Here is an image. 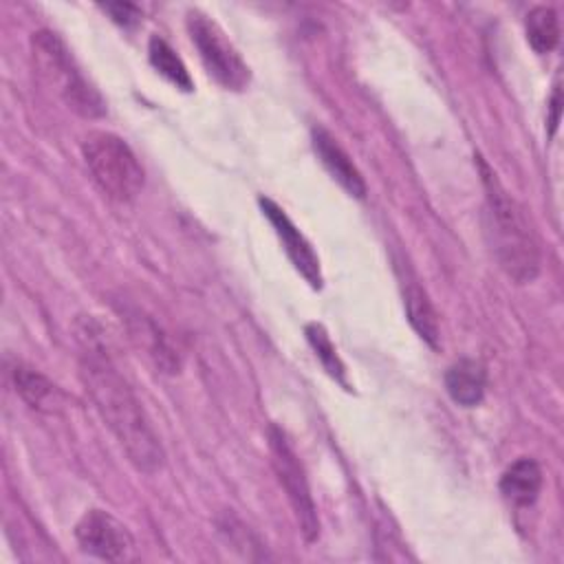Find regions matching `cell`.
I'll return each instance as SVG.
<instances>
[{
    "label": "cell",
    "mask_w": 564,
    "mask_h": 564,
    "mask_svg": "<svg viewBox=\"0 0 564 564\" xmlns=\"http://www.w3.org/2000/svg\"><path fill=\"white\" fill-rule=\"evenodd\" d=\"M79 339L84 341L79 377L104 423L139 471H159L165 463V452L141 401L104 350V344L95 339L88 324Z\"/></svg>",
    "instance_id": "obj_1"
},
{
    "label": "cell",
    "mask_w": 564,
    "mask_h": 564,
    "mask_svg": "<svg viewBox=\"0 0 564 564\" xmlns=\"http://www.w3.org/2000/svg\"><path fill=\"white\" fill-rule=\"evenodd\" d=\"M485 187L487 234L500 269L516 282L529 284L540 273V245L524 207L505 189L482 156H476Z\"/></svg>",
    "instance_id": "obj_2"
},
{
    "label": "cell",
    "mask_w": 564,
    "mask_h": 564,
    "mask_svg": "<svg viewBox=\"0 0 564 564\" xmlns=\"http://www.w3.org/2000/svg\"><path fill=\"white\" fill-rule=\"evenodd\" d=\"M31 53L40 77L62 97V101L86 119L106 115V101L99 90L82 75L62 37L48 29L31 35Z\"/></svg>",
    "instance_id": "obj_3"
},
{
    "label": "cell",
    "mask_w": 564,
    "mask_h": 564,
    "mask_svg": "<svg viewBox=\"0 0 564 564\" xmlns=\"http://www.w3.org/2000/svg\"><path fill=\"white\" fill-rule=\"evenodd\" d=\"M82 156L95 185L110 200L130 203L143 189V167L121 137L106 130H93L82 141Z\"/></svg>",
    "instance_id": "obj_4"
},
{
    "label": "cell",
    "mask_w": 564,
    "mask_h": 564,
    "mask_svg": "<svg viewBox=\"0 0 564 564\" xmlns=\"http://www.w3.org/2000/svg\"><path fill=\"white\" fill-rule=\"evenodd\" d=\"M189 37L205 64L207 73L229 90H242L249 84V66L225 37L220 26L198 11L187 13Z\"/></svg>",
    "instance_id": "obj_5"
},
{
    "label": "cell",
    "mask_w": 564,
    "mask_h": 564,
    "mask_svg": "<svg viewBox=\"0 0 564 564\" xmlns=\"http://www.w3.org/2000/svg\"><path fill=\"white\" fill-rule=\"evenodd\" d=\"M269 449H271L273 469L278 474L280 485L286 491V498L293 507V513L297 518V524H300V531H302L304 540L306 542L317 540L319 518H317V509H315V502H313V496H311L308 480L304 476V469H302V463H300L297 454L293 452L284 432L275 425L269 427Z\"/></svg>",
    "instance_id": "obj_6"
},
{
    "label": "cell",
    "mask_w": 564,
    "mask_h": 564,
    "mask_svg": "<svg viewBox=\"0 0 564 564\" xmlns=\"http://www.w3.org/2000/svg\"><path fill=\"white\" fill-rule=\"evenodd\" d=\"M75 540L84 553L108 562H121L134 549L132 533L104 509H90L79 518Z\"/></svg>",
    "instance_id": "obj_7"
},
{
    "label": "cell",
    "mask_w": 564,
    "mask_h": 564,
    "mask_svg": "<svg viewBox=\"0 0 564 564\" xmlns=\"http://www.w3.org/2000/svg\"><path fill=\"white\" fill-rule=\"evenodd\" d=\"M262 207V214L267 216V220L271 223L273 231L278 234L280 242L284 245V251L289 256V260L293 262V267L304 275V280L313 286L319 289L322 286V273H319V258L313 251V247L308 245V240L300 234V229L291 223V218L284 214V209L273 203L271 198H260L258 200Z\"/></svg>",
    "instance_id": "obj_8"
},
{
    "label": "cell",
    "mask_w": 564,
    "mask_h": 564,
    "mask_svg": "<svg viewBox=\"0 0 564 564\" xmlns=\"http://www.w3.org/2000/svg\"><path fill=\"white\" fill-rule=\"evenodd\" d=\"M311 141H313V150L319 156L322 165L328 170V174L355 198H364L368 187L366 181L361 176V172L357 170V165L352 163V159L348 156V152L339 145V141L322 126H315L311 130Z\"/></svg>",
    "instance_id": "obj_9"
},
{
    "label": "cell",
    "mask_w": 564,
    "mask_h": 564,
    "mask_svg": "<svg viewBox=\"0 0 564 564\" xmlns=\"http://www.w3.org/2000/svg\"><path fill=\"white\" fill-rule=\"evenodd\" d=\"M487 386V372L476 359H458L445 370V390L454 403L474 408L482 401Z\"/></svg>",
    "instance_id": "obj_10"
},
{
    "label": "cell",
    "mask_w": 564,
    "mask_h": 564,
    "mask_svg": "<svg viewBox=\"0 0 564 564\" xmlns=\"http://www.w3.org/2000/svg\"><path fill=\"white\" fill-rule=\"evenodd\" d=\"M542 489V467L533 458H518L500 476V494L516 507H529Z\"/></svg>",
    "instance_id": "obj_11"
},
{
    "label": "cell",
    "mask_w": 564,
    "mask_h": 564,
    "mask_svg": "<svg viewBox=\"0 0 564 564\" xmlns=\"http://www.w3.org/2000/svg\"><path fill=\"white\" fill-rule=\"evenodd\" d=\"M405 313H408L412 328L419 333V337L423 341H427V346L438 348V344H441L438 315H436L430 297L425 295V291L419 289L416 284H410L405 289Z\"/></svg>",
    "instance_id": "obj_12"
},
{
    "label": "cell",
    "mask_w": 564,
    "mask_h": 564,
    "mask_svg": "<svg viewBox=\"0 0 564 564\" xmlns=\"http://www.w3.org/2000/svg\"><path fill=\"white\" fill-rule=\"evenodd\" d=\"M527 40L535 53H551L560 42V20L553 7L538 4L527 13L524 20Z\"/></svg>",
    "instance_id": "obj_13"
},
{
    "label": "cell",
    "mask_w": 564,
    "mask_h": 564,
    "mask_svg": "<svg viewBox=\"0 0 564 564\" xmlns=\"http://www.w3.org/2000/svg\"><path fill=\"white\" fill-rule=\"evenodd\" d=\"M11 377H13L15 392L22 397L24 403H29L33 410H51V403H55L57 390L44 375L26 366H15L11 370Z\"/></svg>",
    "instance_id": "obj_14"
},
{
    "label": "cell",
    "mask_w": 564,
    "mask_h": 564,
    "mask_svg": "<svg viewBox=\"0 0 564 564\" xmlns=\"http://www.w3.org/2000/svg\"><path fill=\"white\" fill-rule=\"evenodd\" d=\"M148 57L150 64L165 77L170 79L176 88L181 90H192L194 82L189 77V70L185 68L183 59L174 53V48L159 35H152L148 42Z\"/></svg>",
    "instance_id": "obj_15"
},
{
    "label": "cell",
    "mask_w": 564,
    "mask_h": 564,
    "mask_svg": "<svg viewBox=\"0 0 564 564\" xmlns=\"http://www.w3.org/2000/svg\"><path fill=\"white\" fill-rule=\"evenodd\" d=\"M306 337L311 341V346L315 348V355L322 359V364L326 366V370L333 375V377H339L344 372L337 355H335V346L330 344L326 330L319 326V324H308L306 326Z\"/></svg>",
    "instance_id": "obj_16"
},
{
    "label": "cell",
    "mask_w": 564,
    "mask_h": 564,
    "mask_svg": "<svg viewBox=\"0 0 564 564\" xmlns=\"http://www.w3.org/2000/svg\"><path fill=\"white\" fill-rule=\"evenodd\" d=\"M104 11H108L110 18L121 26H132L141 20V9L132 2H106Z\"/></svg>",
    "instance_id": "obj_17"
},
{
    "label": "cell",
    "mask_w": 564,
    "mask_h": 564,
    "mask_svg": "<svg viewBox=\"0 0 564 564\" xmlns=\"http://www.w3.org/2000/svg\"><path fill=\"white\" fill-rule=\"evenodd\" d=\"M549 110H551V117H549V134L553 137L555 130H557L560 110H562V90H560L557 84H555V88H553V95H551V101H549Z\"/></svg>",
    "instance_id": "obj_18"
}]
</instances>
